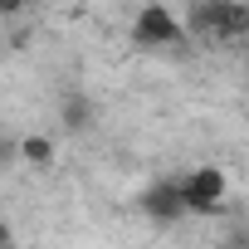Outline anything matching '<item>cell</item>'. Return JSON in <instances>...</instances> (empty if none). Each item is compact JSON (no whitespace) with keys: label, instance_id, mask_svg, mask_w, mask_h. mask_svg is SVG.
Wrapping results in <instances>:
<instances>
[{"label":"cell","instance_id":"cell-6","mask_svg":"<svg viewBox=\"0 0 249 249\" xmlns=\"http://www.w3.org/2000/svg\"><path fill=\"white\" fill-rule=\"evenodd\" d=\"M25 5H30V0H0V20H15Z\"/></svg>","mask_w":249,"mask_h":249},{"label":"cell","instance_id":"cell-2","mask_svg":"<svg viewBox=\"0 0 249 249\" xmlns=\"http://www.w3.org/2000/svg\"><path fill=\"white\" fill-rule=\"evenodd\" d=\"M176 191H181L186 215H220L230 205V176L220 166H191L176 181Z\"/></svg>","mask_w":249,"mask_h":249},{"label":"cell","instance_id":"cell-7","mask_svg":"<svg viewBox=\"0 0 249 249\" xmlns=\"http://www.w3.org/2000/svg\"><path fill=\"white\" fill-rule=\"evenodd\" d=\"M0 249H15V230H10L5 220H0Z\"/></svg>","mask_w":249,"mask_h":249},{"label":"cell","instance_id":"cell-4","mask_svg":"<svg viewBox=\"0 0 249 249\" xmlns=\"http://www.w3.org/2000/svg\"><path fill=\"white\" fill-rule=\"evenodd\" d=\"M142 210H147L157 225H171V220H181V215H186V205H181V191H176V181H152V186H147V196H142Z\"/></svg>","mask_w":249,"mask_h":249},{"label":"cell","instance_id":"cell-5","mask_svg":"<svg viewBox=\"0 0 249 249\" xmlns=\"http://www.w3.org/2000/svg\"><path fill=\"white\" fill-rule=\"evenodd\" d=\"M20 157L49 166V161H54V142H49V137H25V142H20Z\"/></svg>","mask_w":249,"mask_h":249},{"label":"cell","instance_id":"cell-1","mask_svg":"<svg viewBox=\"0 0 249 249\" xmlns=\"http://www.w3.org/2000/svg\"><path fill=\"white\" fill-rule=\"evenodd\" d=\"M186 35L215 39V44H249V5L244 0H196L186 10Z\"/></svg>","mask_w":249,"mask_h":249},{"label":"cell","instance_id":"cell-3","mask_svg":"<svg viewBox=\"0 0 249 249\" xmlns=\"http://www.w3.org/2000/svg\"><path fill=\"white\" fill-rule=\"evenodd\" d=\"M132 39H137V49H176L186 39V25H181V15L171 5L147 0L137 10V20H132Z\"/></svg>","mask_w":249,"mask_h":249},{"label":"cell","instance_id":"cell-8","mask_svg":"<svg viewBox=\"0 0 249 249\" xmlns=\"http://www.w3.org/2000/svg\"><path fill=\"white\" fill-rule=\"evenodd\" d=\"M244 69H249V49H244Z\"/></svg>","mask_w":249,"mask_h":249}]
</instances>
